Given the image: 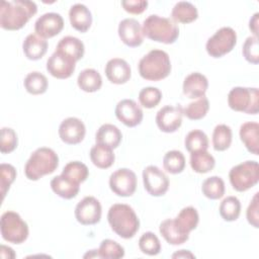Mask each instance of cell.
Returning a JSON list of instances; mask_svg holds the SVG:
<instances>
[{
  "label": "cell",
  "instance_id": "obj_1",
  "mask_svg": "<svg viewBox=\"0 0 259 259\" xmlns=\"http://www.w3.org/2000/svg\"><path fill=\"white\" fill-rule=\"evenodd\" d=\"M37 12L33 1H2L0 5V26L5 30H18Z\"/></svg>",
  "mask_w": 259,
  "mask_h": 259
},
{
  "label": "cell",
  "instance_id": "obj_2",
  "mask_svg": "<svg viewBox=\"0 0 259 259\" xmlns=\"http://www.w3.org/2000/svg\"><path fill=\"white\" fill-rule=\"evenodd\" d=\"M111 230L122 239L133 238L140 228V221L132 206L124 203L112 204L107 212Z\"/></svg>",
  "mask_w": 259,
  "mask_h": 259
},
{
  "label": "cell",
  "instance_id": "obj_3",
  "mask_svg": "<svg viewBox=\"0 0 259 259\" xmlns=\"http://www.w3.org/2000/svg\"><path fill=\"white\" fill-rule=\"evenodd\" d=\"M138 68L139 74L143 79L160 81L169 76L171 61L165 51L152 50L140 60Z\"/></svg>",
  "mask_w": 259,
  "mask_h": 259
},
{
  "label": "cell",
  "instance_id": "obj_4",
  "mask_svg": "<svg viewBox=\"0 0 259 259\" xmlns=\"http://www.w3.org/2000/svg\"><path fill=\"white\" fill-rule=\"evenodd\" d=\"M144 36L151 40L171 45L179 36L177 24L170 18L162 17L157 14L149 15L143 22Z\"/></svg>",
  "mask_w": 259,
  "mask_h": 259
},
{
  "label": "cell",
  "instance_id": "obj_5",
  "mask_svg": "<svg viewBox=\"0 0 259 259\" xmlns=\"http://www.w3.org/2000/svg\"><path fill=\"white\" fill-rule=\"evenodd\" d=\"M59 166L57 153L47 147L36 149L24 166V174L27 179L36 181L45 175L52 174Z\"/></svg>",
  "mask_w": 259,
  "mask_h": 259
},
{
  "label": "cell",
  "instance_id": "obj_6",
  "mask_svg": "<svg viewBox=\"0 0 259 259\" xmlns=\"http://www.w3.org/2000/svg\"><path fill=\"white\" fill-rule=\"evenodd\" d=\"M0 231L6 242L17 245L26 241L29 234L27 224L17 212L12 210L5 211L1 215Z\"/></svg>",
  "mask_w": 259,
  "mask_h": 259
},
{
  "label": "cell",
  "instance_id": "obj_7",
  "mask_svg": "<svg viewBox=\"0 0 259 259\" xmlns=\"http://www.w3.org/2000/svg\"><path fill=\"white\" fill-rule=\"evenodd\" d=\"M228 104L235 111L257 114L259 111V91L257 88L234 87L228 94Z\"/></svg>",
  "mask_w": 259,
  "mask_h": 259
},
{
  "label": "cell",
  "instance_id": "obj_8",
  "mask_svg": "<svg viewBox=\"0 0 259 259\" xmlns=\"http://www.w3.org/2000/svg\"><path fill=\"white\" fill-rule=\"evenodd\" d=\"M230 183L236 191L243 192L259 181V165L256 161H245L234 166L229 172Z\"/></svg>",
  "mask_w": 259,
  "mask_h": 259
},
{
  "label": "cell",
  "instance_id": "obj_9",
  "mask_svg": "<svg viewBox=\"0 0 259 259\" xmlns=\"http://www.w3.org/2000/svg\"><path fill=\"white\" fill-rule=\"evenodd\" d=\"M237 44V33L230 26H224L210 36L205 45L207 54L212 58H222L229 54Z\"/></svg>",
  "mask_w": 259,
  "mask_h": 259
},
{
  "label": "cell",
  "instance_id": "obj_10",
  "mask_svg": "<svg viewBox=\"0 0 259 259\" xmlns=\"http://www.w3.org/2000/svg\"><path fill=\"white\" fill-rule=\"evenodd\" d=\"M109 187L118 196H132L137 189V175L127 168L117 169L109 177Z\"/></svg>",
  "mask_w": 259,
  "mask_h": 259
},
{
  "label": "cell",
  "instance_id": "obj_11",
  "mask_svg": "<svg viewBox=\"0 0 259 259\" xmlns=\"http://www.w3.org/2000/svg\"><path fill=\"white\" fill-rule=\"evenodd\" d=\"M143 182L146 191L152 196H162L169 188L167 175L157 166H147L143 171Z\"/></svg>",
  "mask_w": 259,
  "mask_h": 259
},
{
  "label": "cell",
  "instance_id": "obj_12",
  "mask_svg": "<svg viewBox=\"0 0 259 259\" xmlns=\"http://www.w3.org/2000/svg\"><path fill=\"white\" fill-rule=\"evenodd\" d=\"M102 207L94 196H85L75 207V218L83 226L95 225L100 222Z\"/></svg>",
  "mask_w": 259,
  "mask_h": 259
},
{
  "label": "cell",
  "instance_id": "obj_13",
  "mask_svg": "<svg viewBox=\"0 0 259 259\" xmlns=\"http://www.w3.org/2000/svg\"><path fill=\"white\" fill-rule=\"evenodd\" d=\"M183 108L181 105H165L156 114V123L163 133H174L182 124Z\"/></svg>",
  "mask_w": 259,
  "mask_h": 259
},
{
  "label": "cell",
  "instance_id": "obj_14",
  "mask_svg": "<svg viewBox=\"0 0 259 259\" xmlns=\"http://www.w3.org/2000/svg\"><path fill=\"white\" fill-rule=\"evenodd\" d=\"M75 68L76 61L59 51H55L47 61V71L57 79L71 77Z\"/></svg>",
  "mask_w": 259,
  "mask_h": 259
},
{
  "label": "cell",
  "instance_id": "obj_15",
  "mask_svg": "<svg viewBox=\"0 0 259 259\" xmlns=\"http://www.w3.org/2000/svg\"><path fill=\"white\" fill-rule=\"evenodd\" d=\"M116 118L128 127L139 125L144 117L142 107L133 99L120 100L114 110Z\"/></svg>",
  "mask_w": 259,
  "mask_h": 259
},
{
  "label": "cell",
  "instance_id": "obj_16",
  "mask_svg": "<svg viewBox=\"0 0 259 259\" xmlns=\"http://www.w3.org/2000/svg\"><path fill=\"white\" fill-rule=\"evenodd\" d=\"M86 127L84 122L78 117H67L59 126L61 140L68 145H77L84 140Z\"/></svg>",
  "mask_w": 259,
  "mask_h": 259
},
{
  "label": "cell",
  "instance_id": "obj_17",
  "mask_svg": "<svg viewBox=\"0 0 259 259\" xmlns=\"http://www.w3.org/2000/svg\"><path fill=\"white\" fill-rule=\"evenodd\" d=\"M64 28V19L61 14L48 12L39 16L34 23V31L42 38H51L59 34Z\"/></svg>",
  "mask_w": 259,
  "mask_h": 259
},
{
  "label": "cell",
  "instance_id": "obj_18",
  "mask_svg": "<svg viewBox=\"0 0 259 259\" xmlns=\"http://www.w3.org/2000/svg\"><path fill=\"white\" fill-rule=\"evenodd\" d=\"M118 36L130 48H136L143 44L144 33L140 22L135 18H125L118 24Z\"/></svg>",
  "mask_w": 259,
  "mask_h": 259
},
{
  "label": "cell",
  "instance_id": "obj_19",
  "mask_svg": "<svg viewBox=\"0 0 259 259\" xmlns=\"http://www.w3.org/2000/svg\"><path fill=\"white\" fill-rule=\"evenodd\" d=\"M106 78L113 84H124L132 76V70L128 63L120 58L110 59L104 68Z\"/></svg>",
  "mask_w": 259,
  "mask_h": 259
},
{
  "label": "cell",
  "instance_id": "obj_20",
  "mask_svg": "<svg viewBox=\"0 0 259 259\" xmlns=\"http://www.w3.org/2000/svg\"><path fill=\"white\" fill-rule=\"evenodd\" d=\"M207 87V78L199 72H193L185 77L183 81L182 90L183 94L188 98L197 99L202 96H205Z\"/></svg>",
  "mask_w": 259,
  "mask_h": 259
},
{
  "label": "cell",
  "instance_id": "obj_21",
  "mask_svg": "<svg viewBox=\"0 0 259 259\" xmlns=\"http://www.w3.org/2000/svg\"><path fill=\"white\" fill-rule=\"evenodd\" d=\"M69 19L73 28L80 32H86L92 24L90 10L81 3H76L69 10Z\"/></svg>",
  "mask_w": 259,
  "mask_h": 259
},
{
  "label": "cell",
  "instance_id": "obj_22",
  "mask_svg": "<svg viewBox=\"0 0 259 259\" xmlns=\"http://www.w3.org/2000/svg\"><path fill=\"white\" fill-rule=\"evenodd\" d=\"M24 56L31 61L41 59L48 51V41L36 33L28 34L22 44Z\"/></svg>",
  "mask_w": 259,
  "mask_h": 259
},
{
  "label": "cell",
  "instance_id": "obj_23",
  "mask_svg": "<svg viewBox=\"0 0 259 259\" xmlns=\"http://www.w3.org/2000/svg\"><path fill=\"white\" fill-rule=\"evenodd\" d=\"M240 139L246 149L254 155L259 153V124L256 121H247L240 126Z\"/></svg>",
  "mask_w": 259,
  "mask_h": 259
},
{
  "label": "cell",
  "instance_id": "obj_24",
  "mask_svg": "<svg viewBox=\"0 0 259 259\" xmlns=\"http://www.w3.org/2000/svg\"><path fill=\"white\" fill-rule=\"evenodd\" d=\"M173 222L182 234L189 236L190 232L196 229L199 222V215L196 208L193 206H186L179 211L177 217L173 219Z\"/></svg>",
  "mask_w": 259,
  "mask_h": 259
},
{
  "label": "cell",
  "instance_id": "obj_25",
  "mask_svg": "<svg viewBox=\"0 0 259 259\" xmlns=\"http://www.w3.org/2000/svg\"><path fill=\"white\" fill-rule=\"evenodd\" d=\"M122 139L119 128L111 123L102 124L96 132L95 141L96 144L107 146L111 149H115L119 146Z\"/></svg>",
  "mask_w": 259,
  "mask_h": 259
},
{
  "label": "cell",
  "instance_id": "obj_26",
  "mask_svg": "<svg viewBox=\"0 0 259 259\" xmlns=\"http://www.w3.org/2000/svg\"><path fill=\"white\" fill-rule=\"evenodd\" d=\"M52 190L60 197L65 199H71L77 196L80 190V184H77L65 176L58 175L51 180Z\"/></svg>",
  "mask_w": 259,
  "mask_h": 259
},
{
  "label": "cell",
  "instance_id": "obj_27",
  "mask_svg": "<svg viewBox=\"0 0 259 259\" xmlns=\"http://www.w3.org/2000/svg\"><path fill=\"white\" fill-rule=\"evenodd\" d=\"M113 149L101 145L95 144L90 150V160L94 166L100 169H107L111 167L114 163L115 156L112 151Z\"/></svg>",
  "mask_w": 259,
  "mask_h": 259
},
{
  "label": "cell",
  "instance_id": "obj_28",
  "mask_svg": "<svg viewBox=\"0 0 259 259\" xmlns=\"http://www.w3.org/2000/svg\"><path fill=\"white\" fill-rule=\"evenodd\" d=\"M56 51H59L78 62L84 56L85 47L82 40H80L78 37L67 35L60 39L57 45Z\"/></svg>",
  "mask_w": 259,
  "mask_h": 259
},
{
  "label": "cell",
  "instance_id": "obj_29",
  "mask_svg": "<svg viewBox=\"0 0 259 259\" xmlns=\"http://www.w3.org/2000/svg\"><path fill=\"white\" fill-rule=\"evenodd\" d=\"M77 84L79 88L85 92H96L102 86V77L95 69L87 68L78 75Z\"/></svg>",
  "mask_w": 259,
  "mask_h": 259
},
{
  "label": "cell",
  "instance_id": "obj_30",
  "mask_svg": "<svg viewBox=\"0 0 259 259\" xmlns=\"http://www.w3.org/2000/svg\"><path fill=\"white\" fill-rule=\"evenodd\" d=\"M172 20L179 23H190L197 19V8L190 2L179 1L177 2L171 11Z\"/></svg>",
  "mask_w": 259,
  "mask_h": 259
},
{
  "label": "cell",
  "instance_id": "obj_31",
  "mask_svg": "<svg viewBox=\"0 0 259 259\" xmlns=\"http://www.w3.org/2000/svg\"><path fill=\"white\" fill-rule=\"evenodd\" d=\"M159 231H160V234L165 239V241L170 245H174V246L181 245L189 239V236L182 234L177 229V227L173 222V219L164 220L160 224Z\"/></svg>",
  "mask_w": 259,
  "mask_h": 259
},
{
  "label": "cell",
  "instance_id": "obj_32",
  "mask_svg": "<svg viewBox=\"0 0 259 259\" xmlns=\"http://www.w3.org/2000/svg\"><path fill=\"white\" fill-rule=\"evenodd\" d=\"M190 166L194 172L204 174L214 168L215 160L207 151H197L190 153Z\"/></svg>",
  "mask_w": 259,
  "mask_h": 259
},
{
  "label": "cell",
  "instance_id": "obj_33",
  "mask_svg": "<svg viewBox=\"0 0 259 259\" xmlns=\"http://www.w3.org/2000/svg\"><path fill=\"white\" fill-rule=\"evenodd\" d=\"M23 86L29 94L39 95L47 91L49 83L47 77L42 73L34 71L26 75L23 81Z\"/></svg>",
  "mask_w": 259,
  "mask_h": 259
},
{
  "label": "cell",
  "instance_id": "obj_34",
  "mask_svg": "<svg viewBox=\"0 0 259 259\" xmlns=\"http://www.w3.org/2000/svg\"><path fill=\"white\" fill-rule=\"evenodd\" d=\"M232 128L227 124H218L212 133V146L215 151L223 152L230 148L232 144Z\"/></svg>",
  "mask_w": 259,
  "mask_h": 259
},
{
  "label": "cell",
  "instance_id": "obj_35",
  "mask_svg": "<svg viewBox=\"0 0 259 259\" xmlns=\"http://www.w3.org/2000/svg\"><path fill=\"white\" fill-rule=\"evenodd\" d=\"M61 174L69 180L80 184L87 179L89 175V170L84 163L79 161H72L65 165Z\"/></svg>",
  "mask_w": 259,
  "mask_h": 259
},
{
  "label": "cell",
  "instance_id": "obj_36",
  "mask_svg": "<svg viewBox=\"0 0 259 259\" xmlns=\"http://www.w3.org/2000/svg\"><path fill=\"white\" fill-rule=\"evenodd\" d=\"M201 191L209 199H220L225 194V182L219 176H210L202 182Z\"/></svg>",
  "mask_w": 259,
  "mask_h": 259
},
{
  "label": "cell",
  "instance_id": "obj_37",
  "mask_svg": "<svg viewBox=\"0 0 259 259\" xmlns=\"http://www.w3.org/2000/svg\"><path fill=\"white\" fill-rule=\"evenodd\" d=\"M208 138L200 130H193L187 134L184 140V145L189 153L197 151H206L208 148Z\"/></svg>",
  "mask_w": 259,
  "mask_h": 259
},
{
  "label": "cell",
  "instance_id": "obj_38",
  "mask_svg": "<svg viewBox=\"0 0 259 259\" xmlns=\"http://www.w3.org/2000/svg\"><path fill=\"white\" fill-rule=\"evenodd\" d=\"M163 167L170 174H179L185 168V157L182 152L172 150L163 157Z\"/></svg>",
  "mask_w": 259,
  "mask_h": 259
},
{
  "label": "cell",
  "instance_id": "obj_39",
  "mask_svg": "<svg viewBox=\"0 0 259 259\" xmlns=\"http://www.w3.org/2000/svg\"><path fill=\"white\" fill-rule=\"evenodd\" d=\"M219 210L226 222H234L241 213V202L236 196H227L221 202Z\"/></svg>",
  "mask_w": 259,
  "mask_h": 259
},
{
  "label": "cell",
  "instance_id": "obj_40",
  "mask_svg": "<svg viewBox=\"0 0 259 259\" xmlns=\"http://www.w3.org/2000/svg\"><path fill=\"white\" fill-rule=\"evenodd\" d=\"M208 109L209 101L205 96H202L188 103L186 107L183 108V115L191 120H199L206 115Z\"/></svg>",
  "mask_w": 259,
  "mask_h": 259
},
{
  "label": "cell",
  "instance_id": "obj_41",
  "mask_svg": "<svg viewBox=\"0 0 259 259\" xmlns=\"http://www.w3.org/2000/svg\"><path fill=\"white\" fill-rule=\"evenodd\" d=\"M139 248L144 254L155 256L161 251V243L153 232H146L139 239Z\"/></svg>",
  "mask_w": 259,
  "mask_h": 259
},
{
  "label": "cell",
  "instance_id": "obj_42",
  "mask_svg": "<svg viewBox=\"0 0 259 259\" xmlns=\"http://www.w3.org/2000/svg\"><path fill=\"white\" fill-rule=\"evenodd\" d=\"M97 253L99 258L117 259L124 256V249L117 242L110 239H105L100 243Z\"/></svg>",
  "mask_w": 259,
  "mask_h": 259
},
{
  "label": "cell",
  "instance_id": "obj_43",
  "mask_svg": "<svg viewBox=\"0 0 259 259\" xmlns=\"http://www.w3.org/2000/svg\"><path fill=\"white\" fill-rule=\"evenodd\" d=\"M162 99V92L157 87H145L139 93V101L145 108L156 107Z\"/></svg>",
  "mask_w": 259,
  "mask_h": 259
},
{
  "label": "cell",
  "instance_id": "obj_44",
  "mask_svg": "<svg viewBox=\"0 0 259 259\" xmlns=\"http://www.w3.org/2000/svg\"><path fill=\"white\" fill-rule=\"evenodd\" d=\"M16 178V170L11 164L2 163L0 165V188L2 199H4L7 191L9 190L11 184Z\"/></svg>",
  "mask_w": 259,
  "mask_h": 259
},
{
  "label": "cell",
  "instance_id": "obj_45",
  "mask_svg": "<svg viewBox=\"0 0 259 259\" xmlns=\"http://www.w3.org/2000/svg\"><path fill=\"white\" fill-rule=\"evenodd\" d=\"M18 144V139L15 131L11 127L1 128L0 151L2 154H9L13 152Z\"/></svg>",
  "mask_w": 259,
  "mask_h": 259
},
{
  "label": "cell",
  "instance_id": "obj_46",
  "mask_svg": "<svg viewBox=\"0 0 259 259\" xmlns=\"http://www.w3.org/2000/svg\"><path fill=\"white\" fill-rule=\"evenodd\" d=\"M245 60L251 64L257 65L259 63V46L257 36H248L243 45L242 50Z\"/></svg>",
  "mask_w": 259,
  "mask_h": 259
},
{
  "label": "cell",
  "instance_id": "obj_47",
  "mask_svg": "<svg viewBox=\"0 0 259 259\" xmlns=\"http://www.w3.org/2000/svg\"><path fill=\"white\" fill-rule=\"evenodd\" d=\"M258 192H256L250 201V204L246 211V217L248 223L254 228H259V211H258Z\"/></svg>",
  "mask_w": 259,
  "mask_h": 259
},
{
  "label": "cell",
  "instance_id": "obj_48",
  "mask_svg": "<svg viewBox=\"0 0 259 259\" xmlns=\"http://www.w3.org/2000/svg\"><path fill=\"white\" fill-rule=\"evenodd\" d=\"M122 8L131 14H141L148 7V1L145 0H124L121 1Z\"/></svg>",
  "mask_w": 259,
  "mask_h": 259
},
{
  "label": "cell",
  "instance_id": "obj_49",
  "mask_svg": "<svg viewBox=\"0 0 259 259\" xmlns=\"http://www.w3.org/2000/svg\"><path fill=\"white\" fill-rule=\"evenodd\" d=\"M258 17H259V13L256 12L249 21V28L253 32L254 36H257V37H258V22H259Z\"/></svg>",
  "mask_w": 259,
  "mask_h": 259
},
{
  "label": "cell",
  "instance_id": "obj_50",
  "mask_svg": "<svg viewBox=\"0 0 259 259\" xmlns=\"http://www.w3.org/2000/svg\"><path fill=\"white\" fill-rule=\"evenodd\" d=\"M0 252H1V255H3V254H5L6 253V255L3 257V258H15L16 257V254L14 253V251H13V249L12 248H10V247H7V246H5V245H1V247H0Z\"/></svg>",
  "mask_w": 259,
  "mask_h": 259
},
{
  "label": "cell",
  "instance_id": "obj_51",
  "mask_svg": "<svg viewBox=\"0 0 259 259\" xmlns=\"http://www.w3.org/2000/svg\"><path fill=\"white\" fill-rule=\"evenodd\" d=\"M187 258V257H190V258H194L195 256L190 253L188 250H179L178 252H176L175 254L172 255V258Z\"/></svg>",
  "mask_w": 259,
  "mask_h": 259
}]
</instances>
